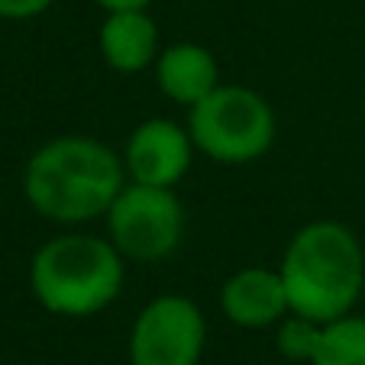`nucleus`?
I'll use <instances>...</instances> for the list:
<instances>
[{"mask_svg": "<svg viewBox=\"0 0 365 365\" xmlns=\"http://www.w3.org/2000/svg\"><path fill=\"white\" fill-rule=\"evenodd\" d=\"M320 327L317 320L310 317H301V314H284L282 320L275 324V349L282 352L284 359H291V362H307L314 359V352H317V343H320Z\"/></svg>", "mask_w": 365, "mask_h": 365, "instance_id": "obj_12", "label": "nucleus"}, {"mask_svg": "<svg viewBox=\"0 0 365 365\" xmlns=\"http://www.w3.org/2000/svg\"><path fill=\"white\" fill-rule=\"evenodd\" d=\"M152 75H155V88L162 91V97L191 110L194 103L204 101L220 84V65L207 46L185 39L162 46L159 58L152 65Z\"/></svg>", "mask_w": 365, "mask_h": 365, "instance_id": "obj_10", "label": "nucleus"}, {"mask_svg": "<svg viewBox=\"0 0 365 365\" xmlns=\"http://www.w3.org/2000/svg\"><path fill=\"white\" fill-rule=\"evenodd\" d=\"M207 349V317L185 294H155L130 327V365H200Z\"/></svg>", "mask_w": 365, "mask_h": 365, "instance_id": "obj_6", "label": "nucleus"}, {"mask_svg": "<svg viewBox=\"0 0 365 365\" xmlns=\"http://www.w3.org/2000/svg\"><path fill=\"white\" fill-rule=\"evenodd\" d=\"M194 152H197V145H194L187 123L181 126L172 117H149L133 126L120 159L126 168V181L178 187L185 175L191 172Z\"/></svg>", "mask_w": 365, "mask_h": 365, "instance_id": "obj_7", "label": "nucleus"}, {"mask_svg": "<svg viewBox=\"0 0 365 365\" xmlns=\"http://www.w3.org/2000/svg\"><path fill=\"white\" fill-rule=\"evenodd\" d=\"M220 314L240 330H269L291 314L282 272L246 265L220 284Z\"/></svg>", "mask_w": 365, "mask_h": 365, "instance_id": "obj_8", "label": "nucleus"}, {"mask_svg": "<svg viewBox=\"0 0 365 365\" xmlns=\"http://www.w3.org/2000/svg\"><path fill=\"white\" fill-rule=\"evenodd\" d=\"M362 126H365V97H362Z\"/></svg>", "mask_w": 365, "mask_h": 365, "instance_id": "obj_15", "label": "nucleus"}, {"mask_svg": "<svg viewBox=\"0 0 365 365\" xmlns=\"http://www.w3.org/2000/svg\"><path fill=\"white\" fill-rule=\"evenodd\" d=\"M97 52L117 75H143L162 52L159 23L149 10H110L97 26Z\"/></svg>", "mask_w": 365, "mask_h": 365, "instance_id": "obj_9", "label": "nucleus"}, {"mask_svg": "<svg viewBox=\"0 0 365 365\" xmlns=\"http://www.w3.org/2000/svg\"><path fill=\"white\" fill-rule=\"evenodd\" d=\"M56 0H0V20L10 23H23V20H36V16L48 14Z\"/></svg>", "mask_w": 365, "mask_h": 365, "instance_id": "obj_13", "label": "nucleus"}, {"mask_svg": "<svg viewBox=\"0 0 365 365\" xmlns=\"http://www.w3.org/2000/svg\"><path fill=\"white\" fill-rule=\"evenodd\" d=\"M123 185L126 168L120 152L78 133L42 143L23 168L26 204L58 227H84L107 217Z\"/></svg>", "mask_w": 365, "mask_h": 365, "instance_id": "obj_1", "label": "nucleus"}, {"mask_svg": "<svg viewBox=\"0 0 365 365\" xmlns=\"http://www.w3.org/2000/svg\"><path fill=\"white\" fill-rule=\"evenodd\" d=\"M126 259L107 236L68 230L46 240L29 259V291L52 317L88 320L120 297Z\"/></svg>", "mask_w": 365, "mask_h": 365, "instance_id": "obj_3", "label": "nucleus"}, {"mask_svg": "<svg viewBox=\"0 0 365 365\" xmlns=\"http://www.w3.org/2000/svg\"><path fill=\"white\" fill-rule=\"evenodd\" d=\"M310 365H365V317L346 314L320 327V343Z\"/></svg>", "mask_w": 365, "mask_h": 365, "instance_id": "obj_11", "label": "nucleus"}, {"mask_svg": "<svg viewBox=\"0 0 365 365\" xmlns=\"http://www.w3.org/2000/svg\"><path fill=\"white\" fill-rule=\"evenodd\" d=\"M103 220L126 262H162L185 240V204L175 187L126 181Z\"/></svg>", "mask_w": 365, "mask_h": 365, "instance_id": "obj_5", "label": "nucleus"}, {"mask_svg": "<svg viewBox=\"0 0 365 365\" xmlns=\"http://www.w3.org/2000/svg\"><path fill=\"white\" fill-rule=\"evenodd\" d=\"M187 130L200 155L217 165H252L275 145L272 103L246 84H217L187 110Z\"/></svg>", "mask_w": 365, "mask_h": 365, "instance_id": "obj_4", "label": "nucleus"}, {"mask_svg": "<svg viewBox=\"0 0 365 365\" xmlns=\"http://www.w3.org/2000/svg\"><path fill=\"white\" fill-rule=\"evenodd\" d=\"M97 7L103 14H110V10H149L152 0H94Z\"/></svg>", "mask_w": 365, "mask_h": 365, "instance_id": "obj_14", "label": "nucleus"}, {"mask_svg": "<svg viewBox=\"0 0 365 365\" xmlns=\"http://www.w3.org/2000/svg\"><path fill=\"white\" fill-rule=\"evenodd\" d=\"M278 272L291 310L330 324L352 314L365 291L362 240L339 220H310L288 240Z\"/></svg>", "mask_w": 365, "mask_h": 365, "instance_id": "obj_2", "label": "nucleus"}]
</instances>
